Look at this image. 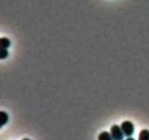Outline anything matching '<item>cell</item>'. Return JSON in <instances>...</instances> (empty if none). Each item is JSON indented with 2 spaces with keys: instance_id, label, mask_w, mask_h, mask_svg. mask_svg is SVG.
<instances>
[{
  "instance_id": "1",
  "label": "cell",
  "mask_w": 149,
  "mask_h": 140,
  "mask_svg": "<svg viewBox=\"0 0 149 140\" xmlns=\"http://www.w3.org/2000/svg\"><path fill=\"white\" fill-rule=\"evenodd\" d=\"M121 128H122L124 134L127 137L132 136L134 134V132H135V127H134L133 123L130 121H124L121 125Z\"/></svg>"
},
{
  "instance_id": "2",
  "label": "cell",
  "mask_w": 149,
  "mask_h": 140,
  "mask_svg": "<svg viewBox=\"0 0 149 140\" xmlns=\"http://www.w3.org/2000/svg\"><path fill=\"white\" fill-rule=\"evenodd\" d=\"M111 134L113 139L122 140L124 138V133L122 130V128L119 127L118 125H113L111 128Z\"/></svg>"
},
{
  "instance_id": "3",
  "label": "cell",
  "mask_w": 149,
  "mask_h": 140,
  "mask_svg": "<svg viewBox=\"0 0 149 140\" xmlns=\"http://www.w3.org/2000/svg\"><path fill=\"white\" fill-rule=\"evenodd\" d=\"M10 40L8 38L3 37L0 39V46L1 48H4V49H7L10 47Z\"/></svg>"
},
{
  "instance_id": "4",
  "label": "cell",
  "mask_w": 149,
  "mask_h": 140,
  "mask_svg": "<svg viewBox=\"0 0 149 140\" xmlns=\"http://www.w3.org/2000/svg\"><path fill=\"white\" fill-rule=\"evenodd\" d=\"M8 115L5 113V112H1L0 113V126L2 127L4 125H5L6 123L8 121Z\"/></svg>"
},
{
  "instance_id": "5",
  "label": "cell",
  "mask_w": 149,
  "mask_h": 140,
  "mask_svg": "<svg viewBox=\"0 0 149 140\" xmlns=\"http://www.w3.org/2000/svg\"><path fill=\"white\" fill-rule=\"evenodd\" d=\"M139 140H149V131L147 129H143L141 132L139 134Z\"/></svg>"
},
{
  "instance_id": "6",
  "label": "cell",
  "mask_w": 149,
  "mask_h": 140,
  "mask_svg": "<svg viewBox=\"0 0 149 140\" xmlns=\"http://www.w3.org/2000/svg\"><path fill=\"white\" fill-rule=\"evenodd\" d=\"M111 134L108 132H103L98 136L99 140H111L112 139Z\"/></svg>"
},
{
  "instance_id": "7",
  "label": "cell",
  "mask_w": 149,
  "mask_h": 140,
  "mask_svg": "<svg viewBox=\"0 0 149 140\" xmlns=\"http://www.w3.org/2000/svg\"><path fill=\"white\" fill-rule=\"evenodd\" d=\"M8 56V51L7 49H4V48H1V54H0V57H1V59H5Z\"/></svg>"
},
{
  "instance_id": "8",
  "label": "cell",
  "mask_w": 149,
  "mask_h": 140,
  "mask_svg": "<svg viewBox=\"0 0 149 140\" xmlns=\"http://www.w3.org/2000/svg\"><path fill=\"white\" fill-rule=\"evenodd\" d=\"M134 139H132V138H131V137H130V138H128L127 139V140H133Z\"/></svg>"
}]
</instances>
